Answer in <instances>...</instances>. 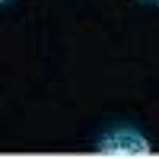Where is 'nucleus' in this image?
<instances>
[{"label":"nucleus","mask_w":159,"mask_h":159,"mask_svg":"<svg viewBox=\"0 0 159 159\" xmlns=\"http://www.w3.org/2000/svg\"><path fill=\"white\" fill-rule=\"evenodd\" d=\"M150 3H159V0H150Z\"/></svg>","instance_id":"nucleus-2"},{"label":"nucleus","mask_w":159,"mask_h":159,"mask_svg":"<svg viewBox=\"0 0 159 159\" xmlns=\"http://www.w3.org/2000/svg\"><path fill=\"white\" fill-rule=\"evenodd\" d=\"M0 3H7V0H0Z\"/></svg>","instance_id":"nucleus-3"},{"label":"nucleus","mask_w":159,"mask_h":159,"mask_svg":"<svg viewBox=\"0 0 159 159\" xmlns=\"http://www.w3.org/2000/svg\"><path fill=\"white\" fill-rule=\"evenodd\" d=\"M96 153H102V156H150L153 147L134 127H118V130H111V134H105L99 140Z\"/></svg>","instance_id":"nucleus-1"}]
</instances>
